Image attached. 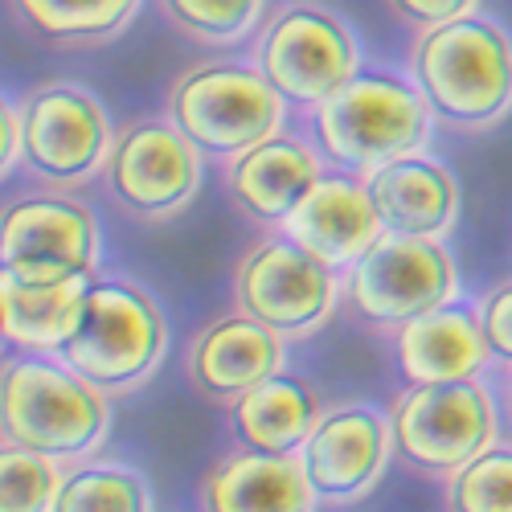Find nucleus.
<instances>
[{"label": "nucleus", "mask_w": 512, "mask_h": 512, "mask_svg": "<svg viewBox=\"0 0 512 512\" xmlns=\"http://www.w3.org/2000/svg\"><path fill=\"white\" fill-rule=\"evenodd\" d=\"M390 17L410 29V33H426L435 25H447L455 17H467L480 9V0H386Z\"/></svg>", "instance_id": "obj_28"}, {"label": "nucleus", "mask_w": 512, "mask_h": 512, "mask_svg": "<svg viewBox=\"0 0 512 512\" xmlns=\"http://www.w3.org/2000/svg\"><path fill=\"white\" fill-rule=\"evenodd\" d=\"M365 189L377 209L381 230L402 234V238L447 242L463 209L455 173L431 152H410V156L381 164L377 173L365 177Z\"/></svg>", "instance_id": "obj_16"}, {"label": "nucleus", "mask_w": 512, "mask_h": 512, "mask_svg": "<svg viewBox=\"0 0 512 512\" xmlns=\"http://www.w3.org/2000/svg\"><path fill=\"white\" fill-rule=\"evenodd\" d=\"M390 345L406 386H443V381L484 377V369L492 365L476 304H467L463 295L394 328Z\"/></svg>", "instance_id": "obj_18"}, {"label": "nucleus", "mask_w": 512, "mask_h": 512, "mask_svg": "<svg viewBox=\"0 0 512 512\" xmlns=\"http://www.w3.org/2000/svg\"><path fill=\"white\" fill-rule=\"evenodd\" d=\"M447 512H512V439H496L443 488Z\"/></svg>", "instance_id": "obj_25"}, {"label": "nucleus", "mask_w": 512, "mask_h": 512, "mask_svg": "<svg viewBox=\"0 0 512 512\" xmlns=\"http://www.w3.org/2000/svg\"><path fill=\"white\" fill-rule=\"evenodd\" d=\"M316 504L300 455L238 447L201 480V512H316Z\"/></svg>", "instance_id": "obj_19"}, {"label": "nucleus", "mask_w": 512, "mask_h": 512, "mask_svg": "<svg viewBox=\"0 0 512 512\" xmlns=\"http://www.w3.org/2000/svg\"><path fill=\"white\" fill-rule=\"evenodd\" d=\"M250 62L267 74L287 107L304 115L365 66L353 25L320 0H287L271 9L254 33Z\"/></svg>", "instance_id": "obj_7"}, {"label": "nucleus", "mask_w": 512, "mask_h": 512, "mask_svg": "<svg viewBox=\"0 0 512 512\" xmlns=\"http://www.w3.org/2000/svg\"><path fill=\"white\" fill-rule=\"evenodd\" d=\"M54 512H152V492L140 472L119 463H70Z\"/></svg>", "instance_id": "obj_24"}, {"label": "nucleus", "mask_w": 512, "mask_h": 512, "mask_svg": "<svg viewBox=\"0 0 512 512\" xmlns=\"http://www.w3.org/2000/svg\"><path fill=\"white\" fill-rule=\"evenodd\" d=\"M476 316H480V332L488 345V361L496 369L512 373V275L480 295Z\"/></svg>", "instance_id": "obj_27"}, {"label": "nucleus", "mask_w": 512, "mask_h": 512, "mask_svg": "<svg viewBox=\"0 0 512 512\" xmlns=\"http://www.w3.org/2000/svg\"><path fill=\"white\" fill-rule=\"evenodd\" d=\"M500 406H504V414H508V422H512V373H504V390H500Z\"/></svg>", "instance_id": "obj_30"}, {"label": "nucleus", "mask_w": 512, "mask_h": 512, "mask_svg": "<svg viewBox=\"0 0 512 512\" xmlns=\"http://www.w3.org/2000/svg\"><path fill=\"white\" fill-rule=\"evenodd\" d=\"M394 459L390 414L369 402H340L328 406L308 435L300 463L320 504L345 508L365 500Z\"/></svg>", "instance_id": "obj_13"}, {"label": "nucleus", "mask_w": 512, "mask_h": 512, "mask_svg": "<svg viewBox=\"0 0 512 512\" xmlns=\"http://www.w3.org/2000/svg\"><path fill=\"white\" fill-rule=\"evenodd\" d=\"M21 168L50 189H82L103 177L115 127L107 107L78 82H41L17 103Z\"/></svg>", "instance_id": "obj_9"}, {"label": "nucleus", "mask_w": 512, "mask_h": 512, "mask_svg": "<svg viewBox=\"0 0 512 512\" xmlns=\"http://www.w3.org/2000/svg\"><path fill=\"white\" fill-rule=\"evenodd\" d=\"M451 300H459V263L439 238L381 234L340 275V304L373 332H394Z\"/></svg>", "instance_id": "obj_8"}, {"label": "nucleus", "mask_w": 512, "mask_h": 512, "mask_svg": "<svg viewBox=\"0 0 512 512\" xmlns=\"http://www.w3.org/2000/svg\"><path fill=\"white\" fill-rule=\"evenodd\" d=\"M17 164H21V119H17V103L0 95V181H5Z\"/></svg>", "instance_id": "obj_29"}, {"label": "nucleus", "mask_w": 512, "mask_h": 512, "mask_svg": "<svg viewBox=\"0 0 512 512\" xmlns=\"http://www.w3.org/2000/svg\"><path fill=\"white\" fill-rule=\"evenodd\" d=\"M111 431V398L58 353H17L0 365V439L58 463L91 459Z\"/></svg>", "instance_id": "obj_3"}, {"label": "nucleus", "mask_w": 512, "mask_h": 512, "mask_svg": "<svg viewBox=\"0 0 512 512\" xmlns=\"http://www.w3.org/2000/svg\"><path fill=\"white\" fill-rule=\"evenodd\" d=\"M144 0H9L17 25L50 50H99L119 41Z\"/></svg>", "instance_id": "obj_21"}, {"label": "nucleus", "mask_w": 512, "mask_h": 512, "mask_svg": "<svg viewBox=\"0 0 512 512\" xmlns=\"http://www.w3.org/2000/svg\"><path fill=\"white\" fill-rule=\"evenodd\" d=\"M62 476L58 459L0 439V512H54Z\"/></svg>", "instance_id": "obj_26"}, {"label": "nucleus", "mask_w": 512, "mask_h": 512, "mask_svg": "<svg viewBox=\"0 0 512 512\" xmlns=\"http://www.w3.org/2000/svg\"><path fill=\"white\" fill-rule=\"evenodd\" d=\"M168 320L152 295L115 275H91L82 291V316L58 357L107 398L144 390L164 365Z\"/></svg>", "instance_id": "obj_4"}, {"label": "nucleus", "mask_w": 512, "mask_h": 512, "mask_svg": "<svg viewBox=\"0 0 512 512\" xmlns=\"http://www.w3.org/2000/svg\"><path fill=\"white\" fill-rule=\"evenodd\" d=\"M0 275L66 283L99 275V218L74 189H37L0 205Z\"/></svg>", "instance_id": "obj_10"}, {"label": "nucleus", "mask_w": 512, "mask_h": 512, "mask_svg": "<svg viewBox=\"0 0 512 512\" xmlns=\"http://www.w3.org/2000/svg\"><path fill=\"white\" fill-rule=\"evenodd\" d=\"M82 291L87 279L66 283H21L0 275V324L9 345L25 353H58L82 316Z\"/></svg>", "instance_id": "obj_22"}, {"label": "nucleus", "mask_w": 512, "mask_h": 512, "mask_svg": "<svg viewBox=\"0 0 512 512\" xmlns=\"http://www.w3.org/2000/svg\"><path fill=\"white\" fill-rule=\"evenodd\" d=\"M324 410L328 406L320 402L312 381L279 369L230 406V426L238 435V447L267 455H300Z\"/></svg>", "instance_id": "obj_20"}, {"label": "nucleus", "mask_w": 512, "mask_h": 512, "mask_svg": "<svg viewBox=\"0 0 512 512\" xmlns=\"http://www.w3.org/2000/svg\"><path fill=\"white\" fill-rule=\"evenodd\" d=\"M287 365V340L246 316L242 308L209 320L185 353L189 386L213 402V406H234L246 390L279 373Z\"/></svg>", "instance_id": "obj_14"}, {"label": "nucleus", "mask_w": 512, "mask_h": 512, "mask_svg": "<svg viewBox=\"0 0 512 512\" xmlns=\"http://www.w3.org/2000/svg\"><path fill=\"white\" fill-rule=\"evenodd\" d=\"M283 234L295 238L304 250H312L332 271L345 275L386 230L377 222L365 177L324 168V177L308 189V197L291 209Z\"/></svg>", "instance_id": "obj_17"}, {"label": "nucleus", "mask_w": 512, "mask_h": 512, "mask_svg": "<svg viewBox=\"0 0 512 512\" xmlns=\"http://www.w3.org/2000/svg\"><path fill=\"white\" fill-rule=\"evenodd\" d=\"M164 107L185 140L218 164L283 132L291 111L267 74L242 58H209L181 70L168 87Z\"/></svg>", "instance_id": "obj_5"}, {"label": "nucleus", "mask_w": 512, "mask_h": 512, "mask_svg": "<svg viewBox=\"0 0 512 512\" xmlns=\"http://www.w3.org/2000/svg\"><path fill=\"white\" fill-rule=\"evenodd\" d=\"M324 168L328 164L312 136H295L283 127V132L226 160V193L246 222L263 230H283L291 209L324 177Z\"/></svg>", "instance_id": "obj_15"}, {"label": "nucleus", "mask_w": 512, "mask_h": 512, "mask_svg": "<svg viewBox=\"0 0 512 512\" xmlns=\"http://www.w3.org/2000/svg\"><path fill=\"white\" fill-rule=\"evenodd\" d=\"M205 156L185 140L173 119H132L115 132L103 181L119 213L132 222H173L197 201Z\"/></svg>", "instance_id": "obj_12"}, {"label": "nucleus", "mask_w": 512, "mask_h": 512, "mask_svg": "<svg viewBox=\"0 0 512 512\" xmlns=\"http://www.w3.org/2000/svg\"><path fill=\"white\" fill-rule=\"evenodd\" d=\"M308 136L328 168L369 177L398 156L426 152L435 115L406 70L361 66L345 87L308 111Z\"/></svg>", "instance_id": "obj_2"}, {"label": "nucleus", "mask_w": 512, "mask_h": 512, "mask_svg": "<svg viewBox=\"0 0 512 512\" xmlns=\"http://www.w3.org/2000/svg\"><path fill=\"white\" fill-rule=\"evenodd\" d=\"M386 414L394 459L422 480H451L463 463L500 439V402L484 377L406 386Z\"/></svg>", "instance_id": "obj_6"}, {"label": "nucleus", "mask_w": 512, "mask_h": 512, "mask_svg": "<svg viewBox=\"0 0 512 512\" xmlns=\"http://www.w3.org/2000/svg\"><path fill=\"white\" fill-rule=\"evenodd\" d=\"M271 0H156L160 17L193 46L238 50L263 29Z\"/></svg>", "instance_id": "obj_23"}, {"label": "nucleus", "mask_w": 512, "mask_h": 512, "mask_svg": "<svg viewBox=\"0 0 512 512\" xmlns=\"http://www.w3.org/2000/svg\"><path fill=\"white\" fill-rule=\"evenodd\" d=\"M5 345H9V336H5V324H0V353H5Z\"/></svg>", "instance_id": "obj_31"}, {"label": "nucleus", "mask_w": 512, "mask_h": 512, "mask_svg": "<svg viewBox=\"0 0 512 512\" xmlns=\"http://www.w3.org/2000/svg\"><path fill=\"white\" fill-rule=\"evenodd\" d=\"M406 74L451 136H488L512 115V33L484 9L414 33Z\"/></svg>", "instance_id": "obj_1"}, {"label": "nucleus", "mask_w": 512, "mask_h": 512, "mask_svg": "<svg viewBox=\"0 0 512 512\" xmlns=\"http://www.w3.org/2000/svg\"><path fill=\"white\" fill-rule=\"evenodd\" d=\"M340 304V271L320 263L283 230L254 242L234 267V308L283 340L316 336Z\"/></svg>", "instance_id": "obj_11"}]
</instances>
